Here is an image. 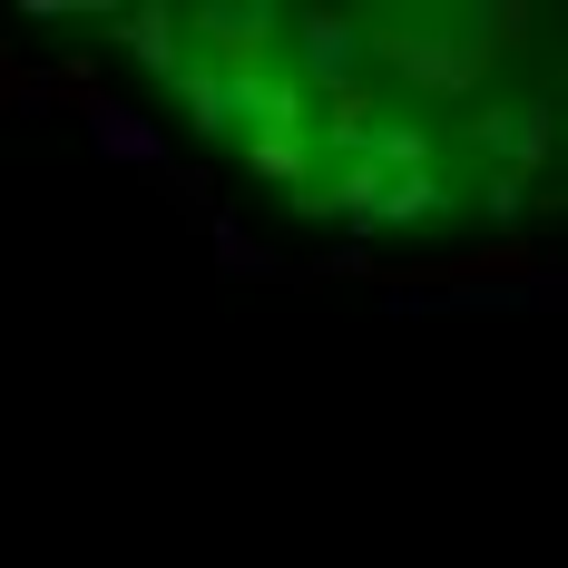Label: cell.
<instances>
[{
  "label": "cell",
  "mask_w": 568,
  "mask_h": 568,
  "mask_svg": "<svg viewBox=\"0 0 568 568\" xmlns=\"http://www.w3.org/2000/svg\"><path fill=\"white\" fill-rule=\"evenodd\" d=\"M206 245H216V265H226L235 284H294V265H284L245 216H206Z\"/></svg>",
  "instance_id": "30bf717a"
},
{
  "label": "cell",
  "mask_w": 568,
  "mask_h": 568,
  "mask_svg": "<svg viewBox=\"0 0 568 568\" xmlns=\"http://www.w3.org/2000/svg\"><path fill=\"white\" fill-rule=\"evenodd\" d=\"M470 216V168H422V176H383V206H373V235H432Z\"/></svg>",
  "instance_id": "277c9868"
},
{
  "label": "cell",
  "mask_w": 568,
  "mask_h": 568,
  "mask_svg": "<svg viewBox=\"0 0 568 568\" xmlns=\"http://www.w3.org/2000/svg\"><path fill=\"white\" fill-rule=\"evenodd\" d=\"M363 168L422 176V168H460V148H452V128H432V118H412V109H383L373 138H363Z\"/></svg>",
  "instance_id": "5b68a950"
},
{
  "label": "cell",
  "mask_w": 568,
  "mask_h": 568,
  "mask_svg": "<svg viewBox=\"0 0 568 568\" xmlns=\"http://www.w3.org/2000/svg\"><path fill=\"white\" fill-rule=\"evenodd\" d=\"M168 196H176V206H186V216H216V186H206V176H196V168H186V176H176V186H168Z\"/></svg>",
  "instance_id": "4fadbf2b"
},
{
  "label": "cell",
  "mask_w": 568,
  "mask_h": 568,
  "mask_svg": "<svg viewBox=\"0 0 568 568\" xmlns=\"http://www.w3.org/2000/svg\"><path fill=\"white\" fill-rule=\"evenodd\" d=\"M559 148H568V99H559Z\"/></svg>",
  "instance_id": "9a60e30c"
},
{
  "label": "cell",
  "mask_w": 568,
  "mask_h": 568,
  "mask_svg": "<svg viewBox=\"0 0 568 568\" xmlns=\"http://www.w3.org/2000/svg\"><path fill=\"white\" fill-rule=\"evenodd\" d=\"M284 79L304 89V99H324V89H353V79H373V59H363V0H304V10H284Z\"/></svg>",
  "instance_id": "7a4b0ae2"
},
{
  "label": "cell",
  "mask_w": 568,
  "mask_h": 568,
  "mask_svg": "<svg viewBox=\"0 0 568 568\" xmlns=\"http://www.w3.org/2000/svg\"><path fill=\"white\" fill-rule=\"evenodd\" d=\"M460 20L480 30V50H490V59H500V69H510V59H529V30H539L549 10H529V0H470Z\"/></svg>",
  "instance_id": "8fae6325"
},
{
  "label": "cell",
  "mask_w": 568,
  "mask_h": 568,
  "mask_svg": "<svg viewBox=\"0 0 568 568\" xmlns=\"http://www.w3.org/2000/svg\"><path fill=\"white\" fill-rule=\"evenodd\" d=\"M109 40H118V59L128 69H148L158 89H168L176 69H186V30H176V0H128L109 20Z\"/></svg>",
  "instance_id": "8992f818"
},
{
  "label": "cell",
  "mask_w": 568,
  "mask_h": 568,
  "mask_svg": "<svg viewBox=\"0 0 568 568\" xmlns=\"http://www.w3.org/2000/svg\"><path fill=\"white\" fill-rule=\"evenodd\" d=\"M79 128H89V148H99L109 168H168V138L128 109V99H109V89H99V99H79Z\"/></svg>",
  "instance_id": "52a82bcc"
},
{
  "label": "cell",
  "mask_w": 568,
  "mask_h": 568,
  "mask_svg": "<svg viewBox=\"0 0 568 568\" xmlns=\"http://www.w3.org/2000/svg\"><path fill=\"white\" fill-rule=\"evenodd\" d=\"M168 89H176V109H186V138L196 148H235V89H226V69L206 50H186V69H176Z\"/></svg>",
  "instance_id": "ba28073f"
},
{
  "label": "cell",
  "mask_w": 568,
  "mask_h": 568,
  "mask_svg": "<svg viewBox=\"0 0 568 568\" xmlns=\"http://www.w3.org/2000/svg\"><path fill=\"white\" fill-rule=\"evenodd\" d=\"M235 168L255 186H275V196H304L324 176V158H314V138H235Z\"/></svg>",
  "instance_id": "9c48e42d"
},
{
  "label": "cell",
  "mask_w": 568,
  "mask_h": 568,
  "mask_svg": "<svg viewBox=\"0 0 568 568\" xmlns=\"http://www.w3.org/2000/svg\"><path fill=\"white\" fill-rule=\"evenodd\" d=\"M470 206H480L500 235H519V226H529V206H539V186H519V176H470Z\"/></svg>",
  "instance_id": "7c38bea8"
},
{
  "label": "cell",
  "mask_w": 568,
  "mask_h": 568,
  "mask_svg": "<svg viewBox=\"0 0 568 568\" xmlns=\"http://www.w3.org/2000/svg\"><path fill=\"white\" fill-rule=\"evenodd\" d=\"M363 59H373V89L432 128H460L500 79L460 0H363Z\"/></svg>",
  "instance_id": "6da1fadb"
},
{
  "label": "cell",
  "mask_w": 568,
  "mask_h": 568,
  "mask_svg": "<svg viewBox=\"0 0 568 568\" xmlns=\"http://www.w3.org/2000/svg\"><path fill=\"white\" fill-rule=\"evenodd\" d=\"M176 30L216 69H275L284 59V0H186Z\"/></svg>",
  "instance_id": "3957f363"
},
{
  "label": "cell",
  "mask_w": 568,
  "mask_h": 568,
  "mask_svg": "<svg viewBox=\"0 0 568 568\" xmlns=\"http://www.w3.org/2000/svg\"><path fill=\"white\" fill-rule=\"evenodd\" d=\"M432 304H442L432 284H393V294H383V314H432Z\"/></svg>",
  "instance_id": "5bb4252c"
}]
</instances>
